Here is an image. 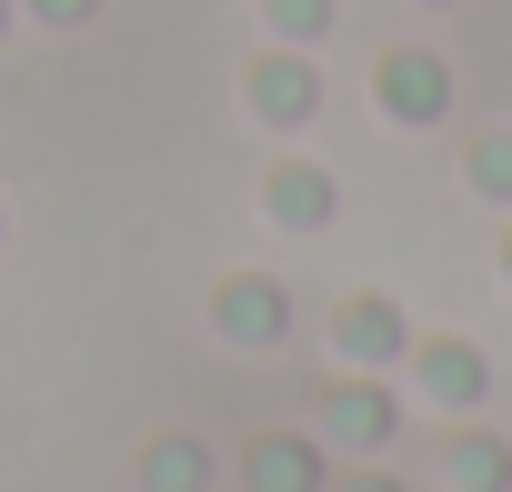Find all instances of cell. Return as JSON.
<instances>
[{
	"label": "cell",
	"instance_id": "obj_1",
	"mask_svg": "<svg viewBox=\"0 0 512 492\" xmlns=\"http://www.w3.org/2000/svg\"><path fill=\"white\" fill-rule=\"evenodd\" d=\"M392 432H402L392 382H322V392H312V442H322V452L372 462V452H392Z\"/></svg>",
	"mask_w": 512,
	"mask_h": 492
},
{
	"label": "cell",
	"instance_id": "obj_2",
	"mask_svg": "<svg viewBox=\"0 0 512 492\" xmlns=\"http://www.w3.org/2000/svg\"><path fill=\"white\" fill-rule=\"evenodd\" d=\"M241 101H251V121H262V131H302V121L322 111V71H312V51L272 41L262 61L241 71Z\"/></svg>",
	"mask_w": 512,
	"mask_h": 492
},
{
	"label": "cell",
	"instance_id": "obj_3",
	"mask_svg": "<svg viewBox=\"0 0 512 492\" xmlns=\"http://www.w3.org/2000/svg\"><path fill=\"white\" fill-rule=\"evenodd\" d=\"M372 101H382V121L432 131V121H452V61L442 51H382L372 61Z\"/></svg>",
	"mask_w": 512,
	"mask_h": 492
},
{
	"label": "cell",
	"instance_id": "obj_4",
	"mask_svg": "<svg viewBox=\"0 0 512 492\" xmlns=\"http://www.w3.org/2000/svg\"><path fill=\"white\" fill-rule=\"evenodd\" d=\"M211 332L241 342V352H272V342L292 332V292H282L272 272H231V282L211 292Z\"/></svg>",
	"mask_w": 512,
	"mask_h": 492
},
{
	"label": "cell",
	"instance_id": "obj_5",
	"mask_svg": "<svg viewBox=\"0 0 512 492\" xmlns=\"http://www.w3.org/2000/svg\"><path fill=\"white\" fill-rule=\"evenodd\" d=\"M332 352H342L352 372H392V362L412 352V322H402V302H392V292H352V302L332 312Z\"/></svg>",
	"mask_w": 512,
	"mask_h": 492
},
{
	"label": "cell",
	"instance_id": "obj_6",
	"mask_svg": "<svg viewBox=\"0 0 512 492\" xmlns=\"http://www.w3.org/2000/svg\"><path fill=\"white\" fill-rule=\"evenodd\" d=\"M322 442L312 432H251L241 442V492H322Z\"/></svg>",
	"mask_w": 512,
	"mask_h": 492
},
{
	"label": "cell",
	"instance_id": "obj_7",
	"mask_svg": "<svg viewBox=\"0 0 512 492\" xmlns=\"http://www.w3.org/2000/svg\"><path fill=\"white\" fill-rule=\"evenodd\" d=\"M402 362H412V382H422L442 412H472V402L492 392V362H482L472 342H452V332H442V342H412Z\"/></svg>",
	"mask_w": 512,
	"mask_h": 492
},
{
	"label": "cell",
	"instance_id": "obj_8",
	"mask_svg": "<svg viewBox=\"0 0 512 492\" xmlns=\"http://www.w3.org/2000/svg\"><path fill=\"white\" fill-rule=\"evenodd\" d=\"M262 211H272L282 231H322V221L342 211V191H332L322 161H272V171H262Z\"/></svg>",
	"mask_w": 512,
	"mask_h": 492
},
{
	"label": "cell",
	"instance_id": "obj_9",
	"mask_svg": "<svg viewBox=\"0 0 512 492\" xmlns=\"http://www.w3.org/2000/svg\"><path fill=\"white\" fill-rule=\"evenodd\" d=\"M442 492H512V442L502 432H452L442 442Z\"/></svg>",
	"mask_w": 512,
	"mask_h": 492
},
{
	"label": "cell",
	"instance_id": "obj_10",
	"mask_svg": "<svg viewBox=\"0 0 512 492\" xmlns=\"http://www.w3.org/2000/svg\"><path fill=\"white\" fill-rule=\"evenodd\" d=\"M141 492H211V452H201L191 432H161V442L141 452Z\"/></svg>",
	"mask_w": 512,
	"mask_h": 492
},
{
	"label": "cell",
	"instance_id": "obj_11",
	"mask_svg": "<svg viewBox=\"0 0 512 492\" xmlns=\"http://www.w3.org/2000/svg\"><path fill=\"white\" fill-rule=\"evenodd\" d=\"M462 181H472L482 201H512V131H472V151H462Z\"/></svg>",
	"mask_w": 512,
	"mask_h": 492
},
{
	"label": "cell",
	"instance_id": "obj_12",
	"mask_svg": "<svg viewBox=\"0 0 512 492\" xmlns=\"http://www.w3.org/2000/svg\"><path fill=\"white\" fill-rule=\"evenodd\" d=\"M332 11H342V0H262V21H272V41H292V51H312V41L332 31Z\"/></svg>",
	"mask_w": 512,
	"mask_h": 492
},
{
	"label": "cell",
	"instance_id": "obj_13",
	"mask_svg": "<svg viewBox=\"0 0 512 492\" xmlns=\"http://www.w3.org/2000/svg\"><path fill=\"white\" fill-rule=\"evenodd\" d=\"M21 11H41V21H51V31H81V21H91V11H101V0H21Z\"/></svg>",
	"mask_w": 512,
	"mask_h": 492
},
{
	"label": "cell",
	"instance_id": "obj_14",
	"mask_svg": "<svg viewBox=\"0 0 512 492\" xmlns=\"http://www.w3.org/2000/svg\"><path fill=\"white\" fill-rule=\"evenodd\" d=\"M322 492H402V482H392V472H372V462H352V472H342V482H322Z\"/></svg>",
	"mask_w": 512,
	"mask_h": 492
},
{
	"label": "cell",
	"instance_id": "obj_15",
	"mask_svg": "<svg viewBox=\"0 0 512 492\" xmlns=\"http://www.w3.org/2000/svg\"><path fill=\"white\" fill-rule=\"evenodd\" d=\"M502 282H512V231H502Z\"/></svg>",
	"mask_w": 512,
	"mask_h": 492
},
{
	"label": "cell",
	"instance_id": "obj_16",
	"mask_svg": "<svg viewBox=\"0 0 512 492\" xmlns=\"http://www.w3.org/2000/svg\"><path fill=\"white\" fill-rule=\"evenodd\" d=\"M11 11H21V0H0V31H11Z\"/></svg>",
	"mask_w": 512,
	"mask_h": 492
},
{
	"label": "cell",
	"instance_id": "obj_17",
	"mask_svg": "<svg viewBox=\"0 0 512 492\" xmlns=\"http://www.w3.org/2000/svg\"><path fill=\"white\" fill-rule=\"evenodd\" d=\"M432 11H452V0H432Z\"/></svg>",
	"mask_w": 512,
	"mask_h": 492
},
{
	"label": "cell",
	"instance_id": "obj_18",
	"mask_svg": "<svg viewBox=\"0 0 512 492\" xmlns=\"http://www.w3.org/2000/svg\"><path fill=\"white\" fill-rule=\"evenodd\" d=\"M0 241H11V221H0Z\"/></svg>",
	"mask_w": 512,
	"mask_h": 492
}]
</instances>
